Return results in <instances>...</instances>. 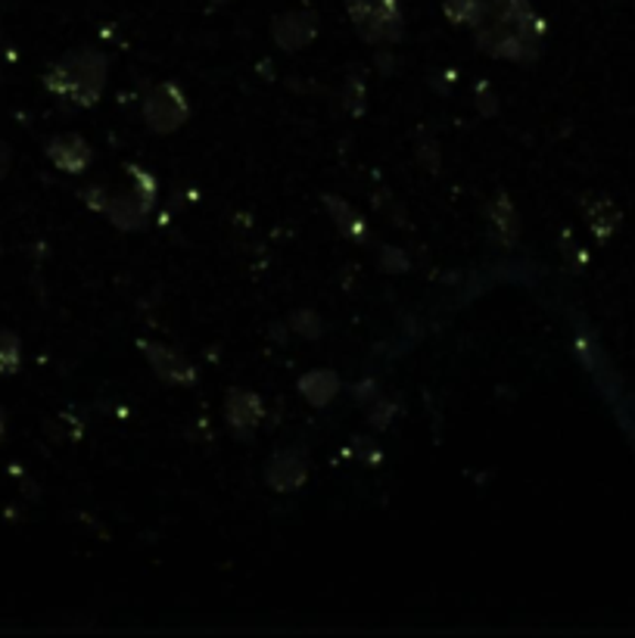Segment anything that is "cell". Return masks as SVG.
<instances>
[{
  "mask_svg": "<svg viewBox=\"0 0 635 638\" xmlns=\"http://www.w3.org/2000/svg\"><path fill=\"white\" fill-rule=\"evenodd\" d=\"M3 436H7V412L0 408V443H3Z\"/></svg>",
  "mask_w": 635,
  "mask_h": 638,
  "instance_id": "obj_17",
  "label": "cell"
},
{
  "mask_svg": "<svg viewBox=\"0 0 635 638\" xmlns=\"http://www.w3.org/2000/svg\"><path fill=\"white\" fill-rule=\"evenodd\" d=\"M10 162H13V150H10V143L0 138V178L10 172Z\"/></svg>",
  "mask_w": 635,
  "mask_h": 638,
  "instance_id": "obj_16",
  "label": "cell"
},
{
  "mask_svg": "<svg viewBox=\"0 0 635 638\" xmlns=\"http://www.w3.org/2000/svg\"><path fill=\"white\" fill-rule=\"evenodd\" d=\"M224 417L231 424V430L237 436H253L262 417H265V408H262V398L250 390H231L227 398H224Z\"/></svg>",
  "mask_w": 635,
  "mask_h": 638,
  "instance_id": "obj_8",
  "label": "cell"
},
{
  "mask_svg": "<svg viewBox=\"0 0 635 638\" xmlns=\"http://www.w3.org/2000/svg\"><path fill=\"white\" fill-rule=\"evenodd\" d=\"M489 0H443V10L455 25H477Z\"/></svg>",
  "mask_w": 635,
  "mask_h": 638,
  "instance_id": "obj_15",
  "label": "cell"
},
{
  "mask_svg": "<svg viewBox=\"0 0 635 638\" xmlns=\"http://www.w3.org/2000/svg\"><path fill=\"white\" fill-rule=\"evenodd\" d=\"M474 32L477 47L498 60L532 63L542 51V19L530 0H489Z\"/></svg>",
  "mask_w": 635,
  "mask_h": 638,
  "instance_id": "obj_1",
  "label": "cell"
},
{
  "mask_svg": "<svg viewBox=\"0 0 635 638\" xmlns=\"http://www.w3.org/2000/svg\"><path fill=\"white\" fill-rule=\"evenodd\" d=\"M299 393L309 398L311 405L321 408V405H327L330 398L340 393V378L334 371H325V368L321 371H309L306 378L299 380Z\"/></svg>",
  "mask_w": 635,
  "mask_h": 638,
  "instance_id": "obj_12",
  "label": "cell"
},
{
  "mask_svg": "<svg viewBox=\"0 0 635 638\" xmlns=\"http://www.w3.org/2000/svg\"><path fill=\"white\" fill-rule=\"evenodd\" d=\"M106 56L94 47L63 53L51 70L44 72V87L53 97H63L78 106H94L106 87Z\"/></svg>",
  "mask_w": 635,
  "mask_h": 638,
  "instance_id": "obj_2",
  "label": "cell"
},
{
  "mask_svg": "<svg viewBox=\"0 0 635 638\" xmlns=\"http://www.w3.org/2000/svg\"><path fill=\"white\" fill-rule=\"evenodd\" d=\"M489 227L496 231V237L501 246H511L520 234V219H517V209L511 203L508 193H498L496 200L489 203Z\"/></svg>",
  "mask_w": 635,
  "mask_h": 638,
  "instance_id": "obj_11",
  "label": "cell"
},
{
  "mask_svg": "<svg viewBox=\"0 0 635 638\" xmlns=\"http://www.w3.org/2000/svg\"><path fill=\"white\" fill-rule=\"evenodd\" d=\"M128 178H131V188L121 190H106V188H87L85 203L94 212H104L106 219L121 231H135L144 225L147 212L156 203V181L154 174L144 172L138 166H128Z\"/></svg>",
  "mask_w": 635,
  "mask_h": 638,
  "instance_id": "obj_3",
  "label": "cell"
},
{
  "mask_svg": "<svg viewBox=\"0 0 635 638\" xmlns=\"http://www.w3.org/2000/svg\"><path fill=\"white\" fill-rule=\"evenodd\" d=\"M140 349H144V355L150 359V368L156 371V378L178 383V386H184V383H193V380H197V368H193L181 352H174L169 345L156 343H140Z\"/></svg>",
  "mask_w": 635,
  "mask_h": 638,
  "instance_id": "obj_10",
  "label": "cell"
},
{
  "mask_svg": "<svg viewBox=\"0 0 635 638\" xmlns=\"http://www.w3.org/2000/svg\"><path fill=\"white\" fill-rule=\"evenodd\" d=\"M272 35H275L277 47L281 51H299L315 41L318 35V17L309 10H296V13H284L275 19L272 25Z\"/></svg>",
  "mask_w": 635,
  "mask_h": 638,
  "instance_id": "obj_6",
  "label": "cell"
},
{
  "mask_svg": "<svg viewBox=\"0 0 635 638\" xmlns=\"http://www.w3.org/2000/svg\"><path fill=\"white\" fill-rule=\"evenodd\" d=\"M306 477H309V465H306L303 451H277L275 458L268 461V467H265V480H268V486L275 492H293V489H299V486L306 483Z\"/></svg>",
  "mask_w": 635,
  "mask_h": 638,
  "instance_id": "obj_9",
  "label": "cell"
},
{
  "mask_svg": "<svg viewBox=\"0 0 635 638\" xmlns=\"http://www.w3.org/2000/svg\"><path fill=\"white\" fill-rule=\"evenodd\" d=\"M22 368V343L13 330L0 328V378H10Z\"/></svg>",
  "mask_w": 635,
  "mask_h": 638,
  "instance_id": "obj_14",
  "label": "cell"
},
{
  "mask_svg": "<svg viewBox=\"0 0 635 638\" xmlns=\"http://www.w3.org/2000/svg\"><path fill=\"white\" fill-rule=\"evenodd\" d=\"M44 153L51 159L53 166L60 169V172H70V174H82L91 166V147H87V140L82 135H56V138L47 140V147H44Z\"/></svg>",
  "mask_w": 635,
  "mask_h": 638,
  "instance_id": "obj_7",
  "label": "cell"
},
{
  "mask_svg": "<svg viewBox=\"0 0 635 638\" xmlns=\"http://www.w3.org/2000/svg\"><path fill=\"white\" fill-rule=\"evenodd\" d=\"M343 3L364 44H395L402 38L399 0H343Z\"/></svg>",
  "mask_w": 635,
  "mask_h": 638,
  "instance_id": "obj_4",
  "label": "cell"
},
{
  "mask_svg": "<svg viewBox=\"0 0 635 638\" xmlns=\"http://www.w3.org/2000/svg\"><path fill=\"white\" fill-rule=\"evenodd\" d=\"M188 97L181 94L178 85L162 82V85L147 91V97H144V121L154 128L156 135H172V131H178L188 121Z\"/></svg>",
  "mask_w": 635,
  "mask_h": 638,
  "instance_id": "obj_5",
  "label": "cell"
},
{
  "mask_svg": "<svg viewBox=\"0 0 635 638\" xmlns=\"http://www.w3.org/2000/svg\"><path fill=\"white\" fill-rule=\"evenodd\" d=\"M325 203L334 209V222L343 227L349 237H356L359 243H364V237H368V225H364V219L356 215V212L346 206L343 200H337V196H327Z\"/></svg>",
  "mask_w": 635,
  "mask_h": 638,
  "instance_id": "obj_13",
  "label": "cell"
}]
</instances>
